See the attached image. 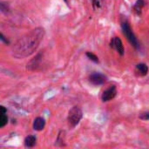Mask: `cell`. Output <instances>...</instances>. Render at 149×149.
<instances>
[{"mask_svg":"<svg viewBox=\"0 0 149 149\" xmlns=\"http://www.w3.org/2000/svg\"><path fill=\"white\" fill-rule=\"evenodd\" d=\"M83 117V113L82 111L79 107H73L68 113V117H67V120L69 125L72 127H75L81 120Z\"/></svg>","mask_w":149,"mask_h":149,"instance_id":"obj_3","label":"cell"},{"mask_svg":"<svg viewBox=\"0 0 149 149\" xmlns=\"http://www.w3.org/2000/svg\"><path fill=\"white\" fill-rule=\"evenodd\" d=\"M42 61V54L39 53L34 58H32L29 64H27V69L29 71H36L39 68L40 66V63Z\"/></svg>","mask_w":149,"mask_h":149,"instance_id":"obj_7","label":"cell"},{"mask_svg":"<svg viewBox=\"0 0 149 149\" xmlns=\"http://www.w3.org/2000/svg\"><path fill=\"white\" fill-rule=\"evenodd\" d=\"M111 47L116 50V52L120 55L123 56L125 54V48L121 39L119 37H114L111 41Z\"/></svg>","mask_w":149,"mask_h":149,"instance_id":"obj_6","label":"cell"},{"mask_svg":"<svg viewBox=\"0 0 149 149\" xmlns=\"http://www.w3.org/2000/svg\"><path fill=\"white\" fill-rule=\"evenodd\" d=\"M89 81L94 86H100L107 81V77L102 73L95 72L89 76Z\"/></svg>","mask_w":149,"mask_h":149,"instance_id":"obj_5","label":"cell"},{"mask_svg":"<svg viewBox=\"0 0 149 149\" xmlns=\"http://www.w3.org/2000/svg\"><path fill=\"white\" fill-rule=\"evenodd\" d=\"M121 28H122V31L124 33V35L126 36V38H127V40L129 41V43L136 49H139L140 45H139V42L138 39L136 38V36L134 35L130 24H128L127 21H122L121 22Z\"/></svg>","mask_w":149,"mask_h":149,"instance_id":"obj_2","label":"cell"},{"mask_svg":"<svg viewBox=\"0 0 149 149\" xmlns=\"http://www.w3.org/2000/svg\"><path fill=\"white\" fill-rule=\"evenodd\" d=\"M45 127V120L42 117H38L34 120L33 129L36 131H42Z\"/></svg>","mask_w":149,"mask_h":149,"instance_id":"obj_8","label":"cell"},{"mask_svg":"<svg viewBox=\"0 0 149 149\" xmlns=\"http://www.w3.org/2000/svg\"><path fill=\"white\" fill-rule=\"evenodd\" d=\"M45 31L42 27H38L20 38L11 47V55L16 58H24L33 54L45 37Z\"/></svg>","mask_w":149,"mask_h":149,"instance_id":"obj_1","label":"cell"},{"mask_svg":"<svg viewBox=\"0 0 149 149\" xmlns=\"http://www.w3.org/2000/svg\"><path fill=\"white\" fill-rule=\"evenodd\" d=\"M0 110H1V113H0V127L3 128L8 123V117L6 115L7 110L3 106L0 107Z\"/></svg>","mask_w":149,"mask_h":149,"instance_id":"obj_9","label":"cell"},{"mask_svg":"<svg viewBox=\"0 0 149 149\" xmlns=\"http://www.w3.org/2000/svg\"><path fill=\"white\" fill-rule=\"evenodd\" d=\"M144 6H145V1H144V0H137L136 3H135L134 6V11H135L138 15H140V14L141 13L142 8H143Z\"/></svg>","mask_w":149,"mask_h":149,"instance_id":"obj_12","label":"cell"},{"mask_svg":"<svg viewBox=\"0 0 149 149\" xmlns=\"http://www.w3.org/2000/svg\"><path fill=\"white\" fill-rule=\"evenodd\" d=\"M0 37H1V38H1V40H2V41H3V43H5L6 45H8V44L10 43V42H9V41H8V40H7V39L5 38V37L3 36V33H1Z\"/></svg>","mask_w":149,"mask_h":149,"instance_id":"obj_17","label":"cell"},{"mask_svg":"<svg viewBox=\"0 0 149 149\" xmlns=\"http://www.w3.org/2000/svg\"><path fill=\"white\" fill-rule=\"evenodd\" d=\"M86 56H87L91 60H93V62H95V63H98V62H99V58H98V57H97L95 54H93V52H86Z\"/></svg>","mask_w":149,"mask_h":149,"instance_id":"obj_13","label":"cell"},{"mask_svg":"<svg viewBox=\"0 0 149 149\" xmlns=\"http://www.w3.org/2000/svg\"><path fill=\"white\" fill-rule=\"evenodd\" d=\"M117 95V89L115 86H111L109 88L105 90L101 95V100L103 102H108L115 98Z\"/></svg>","mask_w":149,"mask_h":149,"instance_id":"obj_4","label":"cell"},{"mask_svg":"<svg viewBox=\"0 0 149 149\" xmlns=\"http://www.w3.org/2000/svg\"><path fill=\"white\" fill-rule=\"evenodd\" d=\"M140 119L143 120H149V113H144L140 115Z\"/></svg>","mask_w":149,"mask_h":149,"instance_id":"obj_15","label":"cell"},{"mask_svg":"<svg viewBox=\"0 0 149 149\" xmlns=\"http://www.w3.org/2000/svg\"><path fill=\"white\" fill-rule=\"evenodd\" d=\"M37 138L34 135H29L24 139V146L26 148H33L36 145Z\"/></svg>","mask_w":149,"mask_h":149,"instance_id":"obj_11","label":"cell"},{"mask_svg":"<svg viewBox=\"0 0 149 149\" xmlns=\"http://www.w3.org/2000/svg\"><path fill=\"white\" fill-rule=\"evenodd\" d=\"M92 3H93V7L94 10L100 9L101 7V2L102 0H92Z\"/></svg>","mask_w":149,"mask_h":149,"instance_id":"obj_14","label":"cell"},{"mask_svg":"<svg viewBox=\"0 0 149 149\" xmlns=\"http://www.w3.org/2000/svg\"><path fill=\"white\" fill-rule=\"evenodd\" d=\"M136 72L141 75V76H146L148 72V67L146 64H138L136 65Z\"/></svg>","mask_w":149,"mask_h":149,"instance_id":"obj_10","label":"cell"},{"mask_svg":"<svg viewBox=\"0 0 149 149\" xmlns=\"http://www.w3.org/2000/svg\"><path fill=\"white\" fill-rule=\"evenodd\" d=\"M65 3H67V0H65Z\"/></svg>","mask_w":149,"mask_h":149,"instance_id":"obj_18","label":"cell"},{"mask_svg":"<svg viewBox=\"0 0 149 149\" xmlns=\"http://www.w3.org/2000/svg\"><path fill=\"white\" fill-rule=\"evenodd\" d=\"M8 10H9V8H8L7 3H5L4 2H2V3H1V10H2L3 12H5V11H7Z\"/></svg>","mask_w":149,"mask_h":149,"instance_id":"obj_16","label":"cell"}]
</instances>
